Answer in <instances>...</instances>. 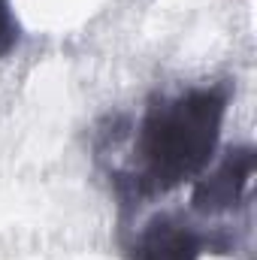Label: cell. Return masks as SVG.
Returning a JSON list of instances; mask_svg holds the SVG:
<instances>
[{
    "label": "cell",
    "instance_id": "cell-1",
    "mask_svg": "<svg viewBox=\"0 0 257 260\" xmlns=\"http://www.w3.org/2000/svg\"><path fill=\"white\" fill-rule=\"evenodd\" d=\"M230 109V85H194L154 97L133 130L130 164L112 173L115 194L130 206L197 182L218 148Z\"/></svg>",
    "mask_w": 257,
    "mask_h": 260
},
{
    "label": "cell",
    "instance_id": "cell-2",
    "mask_svg": "<svg viewBox=\"0 0 257 260\" xmlns=\"http://www.w3.org/2000/svg\"><path fill=\"white\" fill-rule=\"evenodd\" d=\"M236 245L224 230H200L176 215H154L124 245L127 260H200L203 254H227Z\"/></svg>",
    "mask_w": 257,
    "mask_h": 260
},
{
    "label": "cell",
    "instance_id": "cell-4",
    "mask_svg": "<svg viewBox=\"0 0 257 260\" xmlns=\"http://www.w3.org/2000/svg\"><path fill=\"white\" fill-rule=\"evenodd\" d=\"M18 40H21V24L15 15V6L12 0H0V61L15 52Z\"/></svg>",
    "mask_w": 257,
    "mask_h": 260
},
{
    "label": "cell",
    "instance_id": "cell-3",
    "mask_svg": "<svg viewBox=\"0 0 257 260\" xmlns=\"http://www.w3.org/2000/svg\"><path fill=\"white\" fill-rule=\"evenodd\" d=\"M257 154L251 145H233L227 154L194 182L191 209L200 215H224L236 212L248 203L251 179H254Z\"/></svg>",
    "mask_w": 257,
    "mask_h": 260
}]
</instances>
